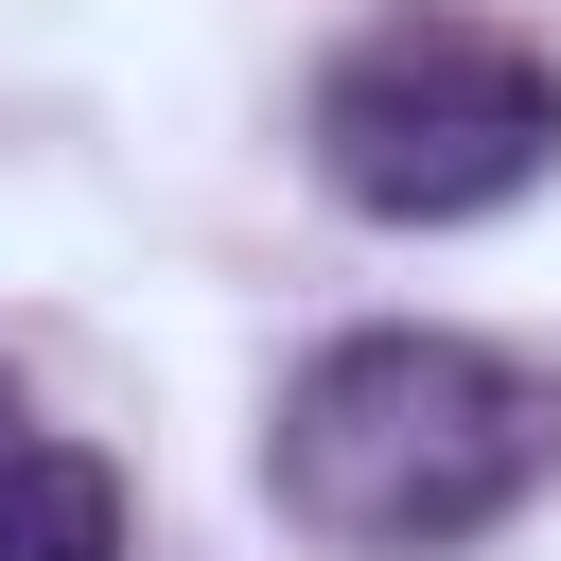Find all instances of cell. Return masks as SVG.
I'll return each instance as SVG.
<instances>
[{"mask_svg": "<svg viewBox=\"0 0 561 561\" xmlns=\"http://www.w3.org/2000/svg\"><path fill=\"white\" fill-rule=\"evenodd\" d=\"M543 473H561V368L491 351V333H438V316H368V333L298 351V386L263 421V491L333 561L491 543Z\"/></svg>", "mask_w": 561, "mask_h": 561, "instance_id": "obj_1", "label": "cell"}, {"mask_svg": "<svg viewBox=\"0 0 561 561\" xmlns=\"http://www.w3.org/2000/svg\"><path fill=\"white\" fill-rule=\"evenodd\" d=\"M316 175L368 210V228H473L508 210L526 175H561V70L508 35V18H456V0H386L316 53V105H298Z\"/></svg>", "mask_w": 561, "mask_h": 561, "instance_id": "obj_2", "label": "cell"}, {"mask_svg": "<svg viewBox=\"0 0 561 561\" xmlns=\"http://www.w3.org/2000/svg\"><path fill=\"white\" fill-rule=\"evenodd\" d=\"M0 561H123V473L35 421V438L0 456Z\"/></svg>", "mask_w": 561, "mask_h": 561, "instance_id": "obj_3", "label": "cell"}, {"mask_svg": "<svg viewBox=\"0 0 561 561\" xmlns=\"http://www.w3.org/2000/svg\"><path fill=\"white\" fill-rule=\"evenodd\" d=\"M18 438H35V403H18V368H0V456H18Z\"/></svg>", "mask_w": 561, "mask_h": 561, "instance_id": "obj_4", "label": "cell"}]
</instances>
